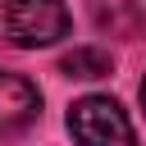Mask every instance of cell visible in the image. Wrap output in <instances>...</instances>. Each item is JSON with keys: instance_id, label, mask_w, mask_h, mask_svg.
I'll use <instances>...</instances> for the list:
<instances>
[{"instance_id": "cell-3", "label": "cell", "mask_w": 146, "mask_h": 146, "mask_svg": "<svg viewBox=\"0 0 146 146\" xmlns=\"http://www.w3.org/2000/svg\"><path fill=\"white\" fill-rule=\"evenodd\" d=\"M36 114H41V91L27 78L0 68V137L23 132L27 123H36Z\"/></svg>"}, {"instance_id": "cell-1", "label": "cell", "mask_w": 146, "mask_h": 146, "mask_svg": "<svg viewBox=\"0 0 146 146\" xmlns=\"http://www.w3.org/2000/svg\"><path fill=\"white\" fill-rule=\"evenodd\" d=\"M0 27L14 46L36 50L68 36V9L59 0H0Z\"/></svg>"}, {"instance_id": "cell-5", "label": "cell", "mask_w": 146, "mask_h": 146, "mask_svg": "<svg viewBox=\"0 0 146 146\" xmlns=\"http://www.w3.org/2000/svg\"><path fill=\"white\" fill-rule=\"evenodd\" d=\"M141 105H146V82H141Z\"/></svg>"}, {"instance_id": "cell-4", "label": "cell", "mask_w": 146, "mask_h": 146, "mask_svg": "<svg viewBox=\"0 0 146 146\" xmlns=\"http://www.w3.org/2000/svg\"><path fill=\"white\" fill-rule=\"evenodd\" d=\"M59 68H64V78H105V73L114 68V59H110V50H100V46H73V50L59 59Z\"/></svg>"}, {"instance_id": "cell-2", "label": "cell", "mask_w": 146, "mask_h": 146, "mask_svg": "<svg viewBox=\"0 0 146 146\" xmlns=\"http://www.w3.org/2000/svg\"><path fill=\"white\" fill-rule=\"evenodd\" d=\"M68 132L78 146H137V132L119 100L110 96H82L68 110Z\"/></svg>"}]
</instances>
